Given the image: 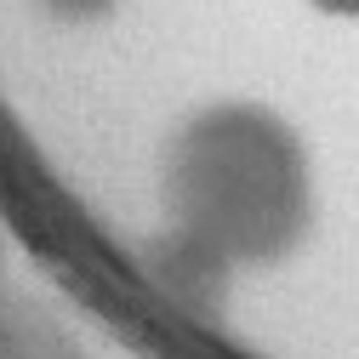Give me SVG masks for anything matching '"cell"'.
Wrapping results in <instances>:
<instances>
[{
  "instance_id": "obj_1",
  "label": "cell",
  "mask_w": 359,
  "mask_h": 359,
  "mask_svg": "<svg viewBox=\"0 0 359 359\" xmlns=\"http://www.w3.org/2000/svg\"><path fill=\"white\" fill-rule=\"evenodd\" d=\"M325 18H359V0H313Z\"/></svg>"
}]
</instances>
